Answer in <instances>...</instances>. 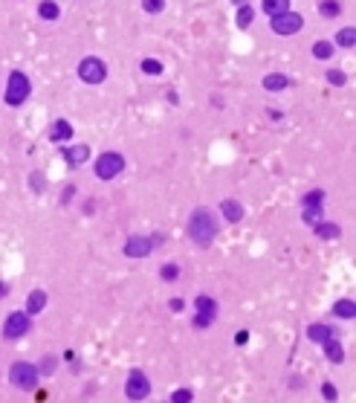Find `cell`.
I'll return each mask as SVG.
<instances>
[{"label": "cell", "mask_w": 356, "mask_h": 403, "mask_svg": "<svg viewBox=\"0 0 356 403\" xmlns=\"http://www.w3.org/2000/svg\"><path fill=\"white\" fill-rule=\"evenodd\" d=\"M217 235V221L209 209H194L191 218H188V238L197 244V247H209Z\"/></svg>", "instance_id": "6da1fadb"}, {"label": "cell", "mask_w": 356, "mask_h": 403, "mask_svg": "<svg viewBox=\"0 0 356 403\" xmlns=\"http://www.w3.org/2000/svg\"><path fill=\"white\" fill-rule=\"evenodd\" d=\"M29 93H32L29 79L20 70H12L9 73V81H6V96H3V102H6V105H12V108H18V105H23V102L29 99Z\"/></svg>", "instance_id": "7a4b0ae2"}, {"label": "cell", "mask_w": 356, "mask_h": 403, "mask_svg": "<svg viewBox=\"0 0 356 403\" xmlns=\"http://www.w3.org/2000/svg\"><path fill=\"white\" fill-rule=\"evenodd\" d=\"M38 377H41V371H38V366H32V363H15V366L9 368V380L12 386H18L20 392H35L38 389Z\"/></svg>", "instance_id": "3957f363"}, {"label": "cell", "mask_w": 356, "mask_h": 403, "mask_svg": "<svg viewBox=\"0 0 356 403\" xmlns=\"http://www.w3.org/2000/svg\"><path fill=\"white\" fill-rule=\"evenodd\" d=\"M122 169H125V157H122V154H116V151L98 154L96 165H93V171H96L98 180H113V177H119V174H122Z\"/></svg>", "instance_id": "277c9868"}, {"label": "cell", "mask_w": 356, "mask_h": 403, "mask_svg": "<svg viewBox=\"0 0 356 403\" xmlns=\"http://www.w3.org/2000/svg\"><path fill=\"white\" fill-rule=\"evenodd\" d=\"M157 244H162V235L157 232V235H131L125 241V255L128 258H145V255H151L154 252V247Z\"/></svg>", "instance_id": "5b68a950"}, {"label": "cell", "mask_w": 356, "mask_h": 403, "mask_svg": "<svg viewBox=\"0 0 356 403\" xmlns=\"http://www.w3.org/2000/svg\"><path fill=\"white\" fill-rule=\"evenodd\" d=\"M79 79L84 84H101L107 79V64L96 55H87V58H81L79 61Z\"/></svg>", "instance_id": "8992f818"}, {"label": "cell", "mask_w": 356, "mask_h": 403, "mask_svg": "<svg viewBox=\"0 0 356 403\" xmlns=\"http://www.w3.org/2000/svg\"><path fill=\"white\" fill-rule=\"evenodd\" d=\"M125 394L128 400H145V397H151V380L145 371H131L128 374V383H125Z\"/></svg>", "instance_id": "52a82bcc"}, {"label": "cell", "mask_w": 356, "mask_h": 403, "mask_svg": "<svg viewBox=\"0 0 356 403\" xmlns=\"http://www.w3.org/2000/svg\"><path fill=\"white\" fill-rule=\"evenodd\" d=\"M194 311H197V316H194V328H209V325L217 319V302H214L212 296H197L194 299Z\"/></svg>", "instance_id": "ba28073f"}, {"label": "cell", "mask_w": 356, "mask_h": 403, "mask_svg": "<svg viewBox=\"0 0 356 403\" xmlns=\"http://www.w3.org/2000/svg\"><path fill=\"white\" fill-rule=\"evenodd\" d=\"M269 27H272V32H275V35H295V32L304 27V20H301V15H298V12H281V15H275V18H272V23H269Z\"/></svg>", "instance_id": "9c48e42d"}, {"label": "cell", "mask_w": 356, "mask_h": 403, "mask_svg": "<svg viewBox=\"0 0 356 403\" xmlns=\"http://www.w3.org/2000/svg\"><path fill=\"white\" fill-rule=\"evenodd\" d=\"M29 328H32L29 314H9L6 322H3V337H6V340H20Z\"/></svg>", "instance_id": "30bf717a"}, {"label": "cell", "mask_w": 356, "mask_h": 403, "mask_svg": "<svg viewBox=\"0 0 356 403\" xmlns=\"http://www.w3.org/2000/svg\"><path fill=\"white\" fill-rule=\"evenodd\" d=\"M61 157H64V162H67V165H81V162H87L90 148H87V145H67V148L61 151Z\"/></svg>", "instance_id": "8fae6325"}, {"label": "cell", "mask_w": 356, "mask_h": 403, "mask_svg": "<svg viewBox=\"0 0 356 403\" xmlns=\"http://www.w3.org/2000/svg\"><path fill=\"white\" fill-rule=\"evenodd\" d=\"M49 139H53V143H67V139H72V125L67 119H55L53 128H49Z\"/></svg>", "instance_id": "7c38bea8"}, {"label": "cell", "mask_w": 356, "mask_h": 403, "mask_svg": "<svg viewBox=\"0 0 356 403\" xmlns=\"http://www.w3.org/2000/svg\"><path fill=\"white\" fill-rule=\"evenodd\" d=\"M220 212H223V218H226L229 224H238V221L243 218V206L238 203V200H232V197H226V200L220 203Z\"/></svg>", "instance_id": "4fadbf2b"}, {"label": "cell", "mask_w": 356, "mask_h": 403, "mask_svg": "<svg viewBox=\"0 0 356 403\" xmlns=\"http://www.w3.org/2000/svg\"><path fill=\"white\" fill-rule=\"evenodd\" d=\"M321 345H324V357H327L330 363H342V360H345V348H342V342H339L336 337L324 340Z\"/></svg>", "instance_id": "5bb4252c"}, {"label": "cell", "mask_w": 356, "mask_h": 403, "mask_svg": "<svg viewBox=\"0 0 356 403\" xmlns=\"http://www.w3.org/2000/svg\"><path fill=\"white\" fill-rule=\"evenodd\" d=\"M307 340L310 342H324V340H330V337H336V334H333V328H327V325H307Z\"/></svg>", "instance_id": "9a60e30c"}, {"label": "cell", "mask_w": 356, "mask_h": 403, "mask_svg": "<svg viewBox=\"0 0 356 403\" xmlns=\"http://www.w3.org/2000/svg\"><path fill=\"white\" fill-rule=\"evenodd\" d=\"M46 307V293L44 290H32V293L27 296V314L32 316V314H41Z\"/></svg>", "instance_id": "2e32d148"}, {"label": "cell", "mask_w": 356, "mask_h": 403, "mask_svg": "<svg viewBox=\"0 0 356 403\" xmlns=\"http://www.w3.org/2000/svg\"><path fill=\"white\" fill-rule=\"evenodd\" d=\"M304 212H301V221L307 226H316L321 221V215H324V209H321V203H301Z\"/></svg>", "instance_id": "e0dca14e"}, {"label": "cell", "mask_w": 356, "mask_h": 403, "mask_svg": "<svg viewBox=\"0 0 356 403\" xmlns=\"http://www.w3.org/2000/svg\"><path fill=\"white\" fill-rule=\"evenodd\" d=\"M313 229H316V235H319L321 241H333V238H339V235H342L339 224H324V221H319Z\"/></svg>", "instance_id": "ac0fdd59"}, {"label": "cell", "mask_w": 356, "mask_h": 403, "mask_svg": "<svg viewBox=\"0 0 356 403\" xmlns=\"http://www.w3.org/2000/svg\"><path fill=\"white\" fill-rule=\"evenodd\" d=\"M261 9L267 12L269 18H275L281 12H290V0H261Z\"/></svg>", "instance_id": "d6986e66"}, {"label": "cell", "mask_w": 356, "mask_h": 403, "mask_svg": "<svg viewBox=\"0 0 356 403\" xmlns=\"http://www.w3.org/2000/svg\"><path fill=\"white\" fill-rule=\"evenodd\" d=\"M287 84H290V79H287L284 73H269V76H264V87H267L269 93H275V90H284Z\"/></svg>", "instance_id": "ffe728a7"}, {"label": "cell", "mask_w": 356, "mask_h": 403, "mask_svg": "<svg viewBox=\"0 0 356 403\" xmlns=\"http://www.w3.org/2000/svg\"><path fill=\"white\" fill-rule=\"evenodd\" d=\"M333 314H336V316H342V319H353V316H356V305H353V299H339L336 305H333Z\"/></svg>", "instance_id": "44dd1931"}, {"label": "cell", "mask_w": 356, "mask_h": 403, "mask_svg": "<svg viewBox=\"0 0 356 403\" xmlns=\"http://www.w3.org/2000/svg\"><path fill=\"white\" fill-rule=\"evenodd\" d=\"M38 15H41L44 20H55L58 15H61V9H58L55 0H41V3H38Z\"/></svg>", "instance_id": "7402d4cb"}, {"label": "cell", "mask_w": 356, "mask_h": 403, "mask_svg": "<svg viewBox=\"0 0 356 403\" xmlns=\"http://www.w3.org/2000/svg\"><path fill=\"white\" fill-rule=\"evenodd\" d=\"M252 18H255V12H252V6L246 3V6H238V15H235V23H238V29H246L252 23Z\"/></svg>", "instance_id": "603a6c76"}, {"label": "cell", "mask_w": 356, "mask_h": 403, "mask_svg": "<svg viewBox=\"0 0 356 403\" xmlns=\"http://www.w3.org/2000/svg\"><path fill=\"white\" fill-rule=\"evenodd\" d=\"M336 44L339 46H353L356 44V29L353 27H345V29H339V35H336Z\"/></svg>", "instance_id": "cb8c5ba5"}, {"label": "cell", "mask_w": 356, "mask_h": 403, "mask_svg": "<svg viewBox=\"0 0 356 403\" xmlns=\"http://www.w3.org/2000/svg\"><path fill=\"white\" fill-rule=\"evenodd\" d=\"M319 12H321V18H336L339 12H342V6H339V0H321Z\"/></svg>", "instance_id": "d4e9b609"}, {"label": "cell", "mask_w": 356, "mask_h": 403, "mask_svg": "<svg viewBox=\"0 0 356 403\" xmlns=\"http://www.w3.org/2000/svg\"><path fill=\"white\" fill-rule=\"evenodd\" d=\"M313 55L321 58V61L330 58V55H333V44H330V41H316V44H313Z\"/></svg>", "instance_id": "484cf974"}, {"label": "cell", "mask_w": 356, "mask_h": 403, "mask_svg": "<svg viewBox=\"0 0 356 403\" xmlns=\"http://www.w3.org/2000/svg\"><path fill=\"white\" fill-rule=\"evenodd\" d=\"M160 278L162 281H177L180 278V267L177 264H162L160 267Z\"/></svg>", "instance_id": "4316f807"}, {"label": "cell", "mask_w": 356, "mask_h": 403, "mask_svg": "<svg viewBox=\"0 0 356 403\" xmlns=\"http://www.w3.org/2000/svg\"><path fill=\"white\" fill-rule=\"evenodd\" d=\"M142 73H148V76H160L162 64L157 61V58H142Z\"/></svg>", "instance_id": "83f0119b"}, {"label": "cell", "mask_w": 356, "mask_h": 403, "mask_svg": "<svg viewBox=\"0 0 356 403\" xmlns=\"http://www.w3.org/2000/svg\"><path fill=\"white\" fill-rule=\"evenodd\" d=\"M142 9L151 12V15H160L165 9V0H142Z\"/></svg>", "instance_id": "f1b7e54d"}, {"label": "cell", "mask_w": 356, "mask_h": 403, "mask_svg": "<svg viewBox=\"0 0 356 403\" xmlns=\"http://www.w3.org/2000/svg\"><path fill=\"white\" fill-rule=\"evenodd\" d=\"M171 400L174 403H188V400H194V392H191V389H177V392L171 394Z\"/></svg>", "instance_id": "f546056e"}, {"label": "cell", "mask_w": 356, "mask_h": 403, "mask_svg": "<svg viewBox=\"0 0 356 403\" xmlns=\"http://www.w3.org/2000/svg\"><path fill=\"white\" fill-rule=\"evenodd\" d=\"M327 81H330V84H336V87H345L347 76L342 70H327Z\"/></svg>", "instance_id": "4dcf8cb0"}, {"label": "cell", "mask_w": 356, "mask_h": 403, "mask_svg": "<svg viewBox=\"0 0 356 403\" xmlns=\"http://www.w3.org/2000/svg\"><path fill=\"white\" fill-rule=\"evenodd\" d=\"M321 200H324V188H313L301 197V203H321Z\"/></svg>", "instance_id": "1f68e13d"}, {"label": "cell", "mask_w": 356, "mask_h": 403, "mask_svg": "<svg viewBox=\"0 0 356 403\" xmlns=\"http://www.w3.org/2000/svg\"><path fill=\"white\" fill-rule=\"evenodd\" d=\"M29 186L35 188V192H44V174H29Z\"/></svg>", "instance_id": "d6a6232c"}, {"label": "cell", "mask_w": 356, "mask_h": 403, "mask_svg": "<svg viewBox=\"0 0 356 403\" xmlns=\"http://www.w3.org/2000/svg\"><path fill=\"white\" fill-rule=\"evenodd\" d=\"M38 371H41V374H44V377H46V374H53V371H55V360H53V357H46L44 363L38 366Z\"/></svg>", "instance_id": "836d02e7"}, {"label": "cell", "mask_w": 356, "mask_h": 403, "mask_svg": "<svg viewBox=\"0 0 356 403\" xmlns=\"http://www.w3.org/2000/svg\"><path fill=\"white\" fill-rule=\"evenodd\" d=\"M321 394H324V400H336V397H339L336 386H330V383H324V386H321Z\"/></svg>", "instance_id": "e575fe53"}, {"label": "cell", "mask_w": 356, "mask_h": 403, "mask_svg": "<svg viewBox=\"0 0 356 403\" xmlns=\"http://www.w3.org/2000/svg\"><path fill=\"white\" fill-rule=\"evenodd\" d=\"M168 305H171V311H174V314H180V311L186 307V302H183V299H171Z\"/></svg>", "instance_id": "d590c367"}, {"label": "cell", "mask_w": 356, "mask_h": 403, "mask_svg": "<svg viewBox=\"0 0 356 403\" xmlns=\"http://www.w3.org/2000/svg\"><path fill=\"white\" fill-rule=\"evenodd\" d=\"M246 340H249V334H246V331H238V334H235V342H238V345H243Z\"/></svg>", "instance_id": "8d00e7d4"}, {"label": "cell", "mask_w": 356, "mask_h": 403, "mask_svg": "<svg viewBox=\"0 0 356 403\" xmlns=\"http://www.w3.org/2000/svg\"><path fill=\"white\" fill-rule=\"evenodd\" d=\"M6 293H9V287H6V281H0V299H3Z\"/></svg>", "instance_id": "74e56055"}, {"label": "cell", "mask_w": 356, "mask_h": 403, "mask_svg": "<svg viewBox=\"0 0 356 403\" xmlns=\"http://www.w3.org/2000/svg\"><path fill=\"white\" fill-rule=\"evenodd\" d=\"M232 3H235V6H246V3H249V0H232Z\"/></svg>", "instance_id": "f35d334b"}]
</instances>
